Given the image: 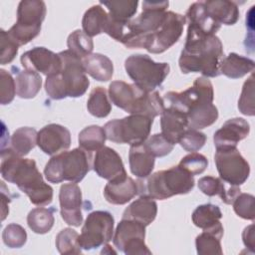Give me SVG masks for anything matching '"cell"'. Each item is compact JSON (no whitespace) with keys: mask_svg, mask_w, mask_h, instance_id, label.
I'll list each match as a JSON object with an SVG mask.
<instances>
[{"mask_svg":"<svg viewBox=\"0 0 255 255\" xmlns=\"http://www.w3.org/2000/svg\"><path fill=\"white\" fill-rule=\"evenodd\" d=\"M145 178V182L138 180L139 193L158 200L186 194L192 190L195 182L193 175L179 165L156 171Z\"/></svg>","mask_w":255,"mask_h":255,"instance_id":"cell-6","label":"cell"},{"mask_svg":"<svg viewBox=\"0 0 255 255\" xmlns=\"http://www.w3.org/2000/svg\"><path fill=\"white\" fill-rule=\"evenodd\" d=\"M152 123L153 119L146 116L130 115L108 122L104 129L109 140L116 143L134 145L142 143L147 139Z\"/></svg>","mask_w":255,"mask_h":255,"instance_id":"cell-10","label":"cell"},{"mask_svg":"<svg viewBox=\"0 0 255 255\" xmlns=\"http://www.w3.org/2000/svg\"><path fill=\"white\" fill-rule=\"evenodd\" d=\"M185 22V16L167 11L165 21L150 37L145 46V50L152 54H160L169 49L179 40Z\"/></svg>","mask_w":255,"mask_h":255,"instance_id":"cell-15","label":"cell"},{"mask_svg":"<svg viewBox=\"0 0 255 255\" xmlns=\"http://www.w3.org/2000/svg\"><path fill=\"white\" fill-rule=\"evenodd\" d=\"M145 225L131 220L122 219L113 236L114 245L127 255H150L151 251L144 243Z\"/></svg>","mask_w":255,"mask_h":255,"instance_id":"cell-14","label":"cell"},{"mask_svg":"<svg viewBox=\"0 0 255 255\" xmlns=\"http://www.w3.org/2000/svg\"><path fill=\"white\" fill-rule=\"evenodd\" d=\"M93 169L100 177L108 180L127 175L121 156L109 146H103L96 151L93 157Z\"/></svg>","mask_w":255,"mask_h":255,"instance_id":"cell-20","label":"cell"},{"mask_svg":"<svg viewBox=\"0 0 255 255\" xmlns=\"http://www.w3.org/2000/svg\"><path fill=\"white\" fill-rule=\"evenodd\" d=\"M168 1H143L142 12L128 21L121 43L127 48H143L166 19Z\"/></svg>","mask_w":255,"mask_h":255,"instance_id":"cell-5","label":"cell"},{"mask_svg":"<svg viewBox=\"0 0 255 255\" xmlns=\"http://www.w3.org/2000/svg\"><path fill=\"white\" fill-rule=\"evenodd\" d=\"M46 4L39 0L20 1L17 9V21L7 31L9 37L20 47L37 37L46 16Z\"/></svg>","mask_w":255,"mask_h":255,"instance_id":"cell-8","label":"cell"},{"mask_svg":"<svg viewBox=\"0 0 255 255\" xmlns=\"http://www.w3.org/2000/svg\"><path fill=\"white\" fill-rule=\"evenodd\" d=\"M106 138L105 129L100 126L87 127L80 131L78 136L80 147L90 152L97 151L105 146Z\"/></svg>","mask_w":255,"mask_h":255,"instance_id":"cell-37","label":"cell"},{"mask_svg":"<svg viewBox=\"0 0 255 255\" xmlns=\"http://www.w3.org/2000/svg\"><path fill=\"white\" fill-rule=\"evenodd\" d=\"M254 200L255 198L252 194L240 192L232 202L235 213L243 219L254 220L255 218Z\"/></svg>","mask_w":255,"mask_h":255,"instance_id":"cell-44","label":"cell"},{"mask_svg":"<svg viewBox=\"0 0 255 255\" xmlns=\"http://www.w3.org/2000/svg\"><path fill=\"white\" fill-rule=\"evenodd\" d=\"M242 240L244 245L252 252H255V230H254V224H251L243 230L242 233Z\"/></svg>","mask_w":255,"mask_h":255,"instance_id":"cell-50","label":"cell"},{"mask_svg":"<svg viewBox=\"0 0 255 255\" xmlns=\"http://www.w3.org/2000/svg\"><path fill=\"white\" fill-rule=\"evenodd\" d=\"M67 46L69 48L68 50H70L81 59L91 55L94 50V42L92 37L88 36L82 30H75L69 35Z\"/></svg>","mask_w":255,"mask_h":255,"instance_id":"cell-40","label":"cell"},{"mask_svg":"<svg viewBox=\"0 0 255 255\" xmlns=\"http://www.w3.org/2000/svg\"><path fill=\"white\" fill-rule=\"evenodd\" d=\"M19 46L9 37L7 31H0V63L2 65L11 63L17 53Z\"/></svg>","mask_w":255,"mask_h":255,"instance_id":"cell-49","label":"cell"},{"mask_svg":"<svg viewBox=\"0 0 255 255\" xmlns=\"http://www.w3.org/2000/svg\"><path fill=\"white\" fill-rule=\"evenodd\" d=\"M144 144L154 157H162L167 155L174 146L161 133L152 134L144 141Z\"/></svg>","mask_w":255,"mask_h":255,"instance_id":"cell-47","label":"cell"},{"mask_svg":"<svg viewBox=\"0 0 255 255\" xmlns=\"http://www.w3.org/2000/svg\"><path fill=\"white\" fill-rule=\"evenodd\" d=\"M54 208L37 207L32 209L27 216L29 228L37 234H45L49 232L54 225Z\"/></svg>","mask_w":255,"mask_h":255,"instance_id":"cell-36","label":"cell"},{"mask_svg":"<svg viewBox=\"0 0 255 255\" xmlns=\"http://www.w3.org/2000/svg\"><path fill=\"white\" fill-rule=\"evenodd\" d=\"M86 74L99 82H108L114 74L112 60L106 55L95 53L82 59Z\"/></svg>","mask_w":255,"mask_h":255,"instance_id":"cell-27","label":"cell"},{"mask_svg":"<svg viewBox=\"0 0 255 255\" xmlns=\"http://www.w3.org/2000/svg\"><path fill=\"white\" fill-rule=\"evenodd\" d=\"M16 94L22 99L34 98L42 86V78L39 73L33 71H18L15 77Z\"/></svg>","mask_w":255,"mask_h":255,"instance_id":"cell-33","label":"cell"},{"mask_svg":"<svg viewBox=\"0 0 255 255\" xmlns=\"http://www.w3.org/2000/svg\"><path fill=\"white\" fill-rule=\"evenodd\" d=\"M185 19L188 21L186 39H196L215 35L221 27V25L207 12L203 1L191 4L186 12Z\"/></svg>","mask_w":255,"mask_h":255,"instance_id":"cell-17","label":"cell"},{"mask_svg":"<svg viewBox=\"0 0 255 255\" xmlns=\"http://www.w3.org/2000/svg\"><path fill=\"white\" fill-rule=\"evenodd\" d=\"M125 69L133 83L145 92H153L161 86L170 71L167 63L154 62L143 54L128 57L125 61Z\"/></svg>","mask_w":255,"mask_h":255,"instance_id":"cell-9","label":"cell"},{"mask_svg":"<svg viewBox=\"0 0 255 255\" xmlns=\"http://www.w3.org/2000/svg\"><path fill=\"white\" fill-rule=\"evenodd\" d=\"M206 141V135L194 128H187L181 135L178 143L181 147L189 152H195L199 150Z\"/></svg>","mask_w":255,"mask_h":255,"instance_id":"cell-45","label":"cell"},{"mask_svg":"<svg viewBox=\"0 0 255 255\" xmlns=\"http://www.w3.org/2000/svg\"><path fill=\"white\" fill-rule=\"evenodd\" d=\"M88 112L96 118H106L112 111V105L107 91L103 87H97L92 90L88 102Z\"/></svg>","mask_w":255,"mask_h":255,"instance_id":"cell-38","label":"cell"},{"mask_svg":"<svg viewBox=\"0 0 255 255\" xmlns=\"http://www.w3.org/2000/svg\"><path fill=\"white\" fill-rule=\"evenodd\" d=\"M21 64L25 70L41 73L46 77L61 71L62 61L59 54L45 47H34L21 56Z\"/></svg>","mask_w":255,"mask_h":255,"instance_id":"cell-16","label":"cell"},{"mask_svg":"<svg viewBox=\"0 0 255 255\" xmlns=\"http://www.w3.org/2000/svg\"><path fill=\"white\" fill-rule=\"evenodd\" d=\"M254 61L236 53H230L220 62V74L230 78L239 79L254 70Z\"/></svg>","mask_w":255,"mask_h":255,"instance_id":"cell-29","label":"cell"},{"mask_svg":"<svg viewBox=\"0 0 255 255\" xmlns=\"http://www.w3.org/2000/svg\"><path fill=\"white\" fill-rule=\"evenodd\" d=\"M2 239L4 244L10 248H21L27 241V233L21 225L11 223L4 228Z\"/></svg>","mask_w":255,"mask_h":255,"instance_id":"cell-43","label":"cell"},{"mask_svg":"<svg viewBox=\"0 0 255 255\" xmlns=\"http://www.w3.org/2000/svg\"><path fill=\"white\" fill-rule=\"evenodd\" d=\"M223 46L216 35L196 39H186L178 60L183 74L201 73L206 78L220 75Z\"/></svg>","mask_w":255,"mask_h":255,"instance_id":"cell-2","label":"cell"},{"mask_svg":"<svg viewBox=\"0 0 255 255\" xmlns=\"http://www.w3.org/2000/svg\"><path fill=\"white\" fill-rule=\"evenodd\" d=\"M93 167V154L81 147L55 154L47 162L44 174L52 183L64 180L78 183Z\"/></svg>","mask_w":255,"mask_h":255,"instance_id":"cell-7","label":"cell"},{"mask_svg":"<svg viewBox=\"0 0 255 255\" xmlns=\"http://www.w3.org/2000/svg\"><path fill=\"white\" fill-rule=\"evenodd\" d=\"M213 99V86L205 77L196 78L192 87L185 91L168 92L163 97V101L167 102L168 107H172L185 115L201 104L212 103Z\"/></svg>","mask_w":255,"mask_h":255,"instance_id":"cell-12","label":"cell"},{"mask_svg":"<svg viewBox=\"0 0 255 255\" xmlns=\"http://www.w3.org/2000/svg\"><path fill=\"white\" fill-rule=\"evenodd\" d=\"M161 134L173 145L178 143L183 132L188 128V121L185 114L168 107L160 115Z\"/></svg>","mask_w":255,"mask_h":255,"instance_id":"cell-23","label":"cell"},{"mask_svg":"<svg viewBox=\"0 0 255 255\" xmlns=\"http://www.w3.org/2000/svg\"><path fill=\"white\" fill-rule=\"evenodd\" d=\"M56 247L61 254H80L82 247L79 243V234L72 228H64L56 236Z\"/></svg>","mask_w":255,"mask_h":255,"instance_id":"cell-41","label":"cell"},{"mask_svg":"<svg viewBox=\"0 0 255 255\" xmlns=\"http://www.w3.org/2000/svg\"><path fill=\"white\" fill-rule=\"evenodd\" d=\"M221 217L222 212L220 208L217 205L211 203L197 206L191 215L194 225L201 228L202 230L210 229L220 225Z\"/></svg>","mask_w":255,"mask_h":255,"instance_id":"cell-35","label":"cell"},{"mask_svg":"<svg viewBox=\"0 0 255 255\" xmlns=\"http://www.w3.org/2000/svg\"><path fill=\"white\" fill-rule=\"evenodd\" d=\"M188 128L201 129L214 124L218 118V110L212 103L201 104L186 114Z\"/></svg>","mask_w":255,"mask_h":255,"instance_id":"cell-32","label":"cell"},{"mask_svg":"<svg viewBox=\"0 0 255 255\" xmlns=\"http://www.w3.org/2000/svg\"><path fill=\"white\" fill-rule=\"evenodd\" d=\"M156 214L157 204L154 199L146 194H141L125 209L123 218L135 220L147 226L155 219Z\"/></svg>","mask_w":255,"mask_h":255,"instance_id":"cell-24","label":"cell"},{"mask_svg":"<svg viewBox=\"0 0 255 255\" xmlns=\"http://www.w3.org/2000/svg\"><path fill=\"white\" fill-rule=\"evenodd\" d=\"M139 193V183L128 175L109 180L104 188L106 200L112 204L123 205Z\"/></svg>","mask_w":255,"mask_h":255,"instance_id":"cell-22","label":"cell"},{"mask_svg":"<svg viewBox=\"0 0 255 255\" xmlns=\"http://www.w3.org/2000/svg\"><path fill=\"white\" fill-rule=\"evenodd\" d=\"M249 131L250 126L246 120L242 118L230 119L214 132V145L216 149L236 147L237 143L249 134Z\"/></svg>","mask_w":255,"mask_h":255,"instance_id":"cell-21","label":"cell"},{"mask_svg":"<svg viewBox=\"0 0 255 255\" xmlns=\"http://www.w3.org/2000/svg\"><path fill=\"white\" fill-rule=\"evenodd\" d=\"M37 135L38 132L33 128H20L13 132L10 142L11 145L8 148L20 156H25L37 144Z\"/></svg>","mask_w":255,"mask_h":255,"instance_id":"cell-34","label":"cell"},{"mask_svg":"<svg viewBox=\"0 0 255 255\" xmlns=\"http://www.w3.org/2000/svg\"><path fill=\"white\" fill-rule=\"evenodd\" d=\"M1 175L8 182L14 183L37 206H45L53 200V188L44 181L31 158H24L10 148L1 149Z\"/></svg>","mask_w":255,"mask_h":255,"instance_id":"cell-1","label":"cell"},{"mask_svg":"<svg viewBox=\"0 0 255 255\" xmlns=\"http://www.w3.org/2000/svg\"><path fill=\"white\" fill-rule=\"evenodd\" d=\"M223 226L222 224L203 230L196 239H195V246L196 251L199 255H216L222 254V247H221V238L223 236Z\"/></svg>","mask_w":255,"mask_h":255,"instance_id":"cell-30","label":"cell"},{"mask_svg":"<svg viewBox=\"0 0 255 255\" xmlns=\"http://www.w3.org/2000/svg\"><path fill=\"white\" fill-rule=\"evenodd\" d=\"M154 158L144 142L130 145L128 162L131 173L138 178L147 177L154 167Z\"/></svg>","mask_w":255,"mask_h":255,"instance_id":"cell-25","label":"cell"},{"mask_svg":"<svg viewBox=\"0 0 255 255\" xmlns=\"http://www.w3.org/2000/svg\"><path fill=\"white\" fill-rule=\"evenodd\" d=\"M109 98L118 108L130 115L154 119L164 111V101L158 92H145L135 84L114 81L109 86Z\"/></svg>","mask_w":255,"mask_h":255,"instance_id":"cell-4","label":"cell"},{"mask_svg":"<svg viewBox=\"0 0 255 255\" xmlns=\"http://www.w3.org/2000/svg\"><path fill=\"white\" fill-rule=\"evenodd\" d=\"M238 109L241 114L245 116H254V75L251 74L250 77L245 81L242 92L238 101Z\"/></svg>","mask_w":255,"mask_h":255,"instance_id":"cell-42","label":"cell"},{"mask_svg":"<svg viewBox=\"0 0 255 255\" xmlns=\"http://www.w3.org/2000/svg\"><path fill=\"white\" fill-rule=\"evenodd\" d=\"M214 161L220 178L230 185L240 186L250 173V166L236 147L216 149Z\"/></svg>","mask_w":255,"mask_h":255,"instance_id":"cell-13","label":"cell"},{"mask_svg":"<svg viewBox=\"0 0 255 255\" xmlns=\"http://www.w3.org/2000/svg\"><path fill=\"white\" fill-rule=\"evenodd\" d=\"M1 193H2V220L5 219L6 215L8 214L9 212V208H8V203L11 201V199L6 196L3 188L1 189Z\"/></svg>","mask_w":255,"mask_h":255,"instance_id":"cell-51","label":"cell"},{"mask_svg":"<svg viewBox=\"0 0 255 255\" xmlns=\"http://www.w3.org/2000/svg\"><path fill=\"white\" fill-rule=\"evenodd\" d=\"M61 216L68 224L79 227L83 223L82 191L75 182L65 183L59 192Z\"/></svg>","mask_w":255,"mask_h":255,"instance_id":"cell-18","label":"cell"},{"mask_svg":"<svg viewBox=\"0 0 255 255\" xmlns=\"http://www.w3.org/2000/svg\"><path fill=\"white\" fill-rule=\"evenodd\" d=\"M178 165L185 169L187 172H189L191 175H197L202 173L206 169L208 165V160L201 153L190 152L189 154L181 158Z\"/></svg>","mask_w":255,"mask_h":255,"instance_id":"cell-46","label":"cell"},{"mask_svg":"<svg viewBox=\"0 0 255 255\" xmlns=\"http://www.w3.org/2000/svg\"><path fill=\"white\" fill-rule=\"evenodd\" d=\"M203 3L210 16L220 25H234L239 19L238 6L233 1L209 0Z\"/></svg>","mask_w":255,"mask_h":255,"instance_id":"cell-28","label":"cell"},{"mask_svg":"<svg viewBox=\"0 0 255 255\" xmlns=\"http://www.w3.org/2000/svg\"><path fill=\"white\" fill-rule=\"evenodd\" d=\"M37 145L49 155L65 151L71 145L70 130L58 124L47 125L38 131Z\"/></svg>","mask_w":255,"mask_h":255,"instance_id":"cell-19","label":"cell"},{"mask_svg":"<svg viewBox=\"0 0 255 255\" xmlns=\"http://www.w3.org/2000/svg\"><path fill=\"white\" fill-rule=\"evenodd\" d=\"M58 54L62 61V68L59 73L46 78V93L53 100L82 97L90 86L82 59L70 50Z\"/></svg>","mask_w":255,"mask_h":255,"instance_id":"cell-3","label":"cell"},{"mask_svg":"<svg viewBox=\"0 0 255 255\" xmlns=\"http://www.w3.org/2000/svg\"><path fill=\"white\" fill-rule=\"evenodd\" d=\"M108 19L109 14L105 11V9L101 5H94L89 8L83 16V30L90 37L105 33Z\"/></svg>","mask_w":255,"mask_h":255,"instance_id":"cell-31","label":"cell"},{"mask_svg":"<svg viewBox=\"0 0 255 255\" xmlns=\"http://www.w3.org/2000/svg\"><path fill=\"white\" fill-rule=\"evenodd\" d=\"M115 219L113 215L104 210L91 212L82 227L79 243L82 249H97L113 239Z\"/></svg>","mask_w":255,"mask_h":255,"instance_id":"cell-11","label":"cell"},{"mask_svg":"<svg viewBox=\"0 0 255 255\" xmlns=\"http://www.w3.org/2000/svg\"><path fill=\"white\" fill-rule=\"evenodd\" d=\"M100 4L106 6L110 11L109 15L120 22H128L135 14L137 0H120V1H100Z\"/></svg>","mask_w":255,"mask_h":255,"instance_id":"cell-39","label":"cell"},{"mask_svg":"<svg viewBox=\"0 0 255 255\" xmlns=\"http://www.w3.org/2000/svg\"><path fill=\"white\" fill-rule=\"evenodd\" d=\"M225 182L220 177L203 176L198 180V188L207 196L218 195L225 204H232L235 197L240 193V187L230 185L226 188Z\"/></svg>","mask_w":255,"mask_h":255,"instance_id":"cell-26","label":"cell"},{"mask_svg":"<svg viewBox=\"0 0 255 255\" xmlns=\"http://www.w3.org/2000/svg\"><path fill=\"white\" fill-rule=\"evenodd\" d=\"M0 103L1 105H8L14 100L16 95L15 79L8 71L4 69L0 70Z\"/></svg>","mask_w":255,"mask_h":255,"instance_id":"cell-48","label":"cell"}]
</instances>
